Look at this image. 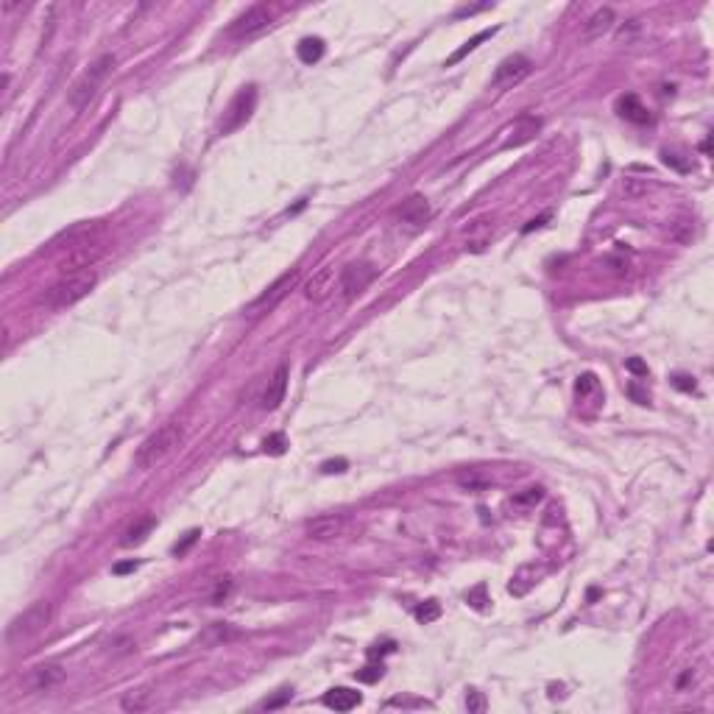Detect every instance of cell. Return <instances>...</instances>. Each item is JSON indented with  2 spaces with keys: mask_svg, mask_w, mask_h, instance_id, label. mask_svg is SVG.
I'll list each match as a JSON object with an SVG mask.
<instances>
[{
  "mask_svg": "<svg viewBox=\"0 0 714 714\" xmlns=\"http://www.w3.org/2000/svg\"><path fill=\"white\" fill-rule=\"evenodd\" d=\"M184 438V427L179 421H167L162 424L157 433H151L134 452V466L137 469H154L157 464H162Z\"/></svg>",
  "mask_w": 714,
  "mask_h": 714,
  "instance_id": "6da1fadb",
  "label": "cell"
},
{
  "mask_svg": "<svg viewBox=\"0 0 714 714\" xmlns=\"http://www.w3.org/2000/svg\"><path fill=\"white\" fill-rule=\"evenodd\" d=\"M98 276L95 271H79V274H65L59 282H53L48 291H45V305L51 310H65V307H73L76 302H81L92 288H95Z\"/></svg>",
  "mask_w": 714,
  "mask_h": 714,
  "instance_id": "7a4b0ae2",
  "label": "cell"
},
{
  "mask_svg": "<svg viewBox=\"0 0 714 714\" xmlns=\"http://www.w3.org/2000/svg\"><path fill=\"white\" fill-rule=\"evenodd\" d=\"M115 70V56L112 53H103V56H98L87 70H84V76H81L76 84H73V89H70V103H73V109H84V106H89V101L95 98V92L101 89V84L106 81V76Z\"/></svg>",
  "mask_w": 714,
  "mask_h": 714,
  "instance_id": "3957f363",
  "label": "cell"
},
{
  "mask_svg": "<svg viewBox=\"0 0 714 714\" xmlns=\"http://www.w3.org/2000/svg\"><path fill=\"white\" fill-rule=\"evenodd\" d=\"M53 620V606L48 600H37L34 606H28L23 614H17L8 628H6V639L8 642H23V639H31V636L42 634Z\"/></svg>",
  "mask_w": 714,
  "mask_h": 714,
  "instance_id": "277c9868",
  "label": "cell"
},
{
  "mask_svg": "<svg viewBox=\"0 0 714 714\" xmlns=\"http://www.w3.org/2000/svg\"><path fill=\"white\" fill-rule=\"evenodd\" d=\"M254 109H257V87L248 84V87H243L238 95L232 98V103L227 109V117L221 123V134H232V132H238L240 126H246L251 120Z\"/></svg>",
  "mask_w": 714,
  "mask_h": 714,
  "instance_id": "5b68a950",
  "label": "cell"
},
{
  "mask_svg": "<svg viewBox=\"0 0 714 714\" xmlns=\"http://www.w3.org/2000/svg\"><path fill=\"white\" fill-rule=\"evenodd\" d=\"M377 276V268L371 262H349L343 271H340V279H338V288H340V296L346 302H352L355 296H360Z\"/></svg>",
  "mask_w": 714,
  "mask_h": 714,
  "instance_id": "8992f818",
  "label": "cell"
},
{
  "mask_svg": "<svg viewBox=\"0 0 714 714\" xmlns=\"http://www.w3.org/2000/svg\"><path fill=\"white\" fill-rule=\"evenodd\" d=\"M271 20H274L271 6H265V3L251 6V8H246L238 20L229 25V34H232L235 39H251V37L262 34V31L271 25Z\"/></svg>",
  "mask_w": 714,
  "mask_h": 714,
  "instance_id": "52a82bcc",
  "label": "cell"
},
{
  "mask_svg": "<svg viewBox=\"0 0 714 714\" xmlns=\"http://www.w3.org/2000/svg\"><path fill=\"white\" fill-rule=\"evenodd\" d=\"M530 70H533V62H530L528 56L514 53V56H508V59H502V62L497 65L491 84L499 87V89H502V87H516L519 81H525L530 76Z\"/></svg>",
  "mask_w": 714,
  "mask_h": 714,
  "instance_id": "ba28073f",
  "label": "cell"
},
{
  "mask_svg": "<svg viewBox=\"0 0 714 714\" xmlns=\"http://www.w3.org/2000/svg\"><path fill=\"white\" fill-rule=\"evenodd\" d=\"M62 681H65V670L59 664H39V667L28 670V675L23 678V687L28 692H51Z\"/></svg>",
  "mask_w": 714,
  "mask_h": 714,
  "instance_id": "9c48e42d",
  "label": "cell"
},
{
  "mask_svg": "<svg viewBox=\"0 0 714 714\" xmlns=\"http://www.w3.org/2000/svg\"><path fill=\"white\" fill-rule=\"evenodd\" d=\"M296 276H299L296 271H291V274L279 276V279H276V282H274V285H271V288H268V291H265V293H262V296H260V299L248 307V316H260V313H268L271 307H276V302H279V299H285V293L296 285Z\"/></svg>",
  "mask_w": 714,
  "mask_h": 714,
  "instance_id": "30bf717a",
  "label": "cell"
},
{
  "mask_svg": "<svg viewBox=\"0 0 714 714\" xmlns=\"http://www.w3.org/2000/svg\"><path fill=\"white\" fill-rule=\"evenodd\" d=\"M103 254V248L98 246V243H89V240H84L79 246H73V251L62 260V271L65 274H79V271H89L92 268V262L98 260Z\"/></svg>",
  "mask_w": 714,
  "mask_h": 714,
  "instance_id": "8fae6325",
  "label": "cell"
},
{
  "mask_svg": "<svg viewBox=\"0 0 714 714\" xmlns=\"http://www.w3.org/2000/svg\"><path fill=\"white\" fill-rule=\"evenodd\" d=\"M343 516L338 514H321L316 519L307 522V536L316 539V542H329V539H338L343 533Z\"/></svg>",
  "mask_w": 714,
  "mask_h": 714,
  "instance_id": "7c38bea8",
  "label": "cell"
},
{
  "mask_svg": "<svg viewBox=\"0 0 714 714\" xmlns=\"http://www.w3.org/2000/svg\"><path fill=\"white\" fill-rule=\"evenodd\" d=\"M399 221L407 224L410 229H419L430 221V204L424 196H410L402 207H399Z\"/></svg>",
  "mask_w": 714,
  "mask_h": 714,
  "instance_id": "4fadbf2b",
  "label": "cell"
},
{
  "mask_svg": "<svg viewBox=\"0 0 714 714\" xmlns=\"http://www.w3.org/2000/svg\"><path fill=\"white\" fill-rule=\"evenodd\" d=\"M335 291V268L332 265H324L313 274V279L305 285V296L310 302H324L329 293Z\"/></svg>",
  "mask_w": 714,
  "mask_h": 714,
  "instance_id": "5bb4252c",
  "label": "cell"
},
{
  "mask_svg": "<svg viewBox=\"0 0 714 714\" xmlns=\"http://www.w3.org/2000/svg\"><path fill=\"white\" fill-rule=\"evenodd\" d=\"M539 129H542V120H539V117H530V115L519 117V120L511 126V132H508V137H505L502 148H516V146L530 143V140L536 137V132H539Z\"/></svg>",
  "mask_w": 714,
  "mask_h": 714,
  "instance_id": "9a60e30c",
  "label": "cell"
},
{
  "mask_svg": "<svg viewBox=\"0 0 714 714\" xmlns=\"http://www.w3.org/2000/svg\"><path fill=\"white\" fill-rule=\"evenodd\" d=\"M464 238H466V248L469 251H483L491 243V238H494V221L491 218H477V221H472L464 229Z\"/></svg>",
  "mask_w": 714,
  "mask_h": 714,
  "instance_id": "2e32d148",
  "label": "cell"
},
{
  "mask_svg": "<svg viewBox=\"0 0 714 714\" xmlns=\"http://www.w3.org/2000/svg\"><path fill=\"white\" fill-rule=\"evenodd\" d=\"M285 391H288V366L282 363V366L274 371V377L268 380V388H265V394H262V407H265V410H276V407L282 404V399H285Z\"/></svg>",
  "mask_w": 714,
  "mask_h": 714,
  "instance_id": "e0dca14e",
  "label": "cell"
},
{
  "mask_svg": "<svg viewBox=\"0 0 714 714\" xmlns=\"http://www.w3.org/2000/svg\"><path fill=\"white\" fill-rule=\"evenodd\" d=\"M360 692H355V689H349V687H335V689H329L326 695H324V703L329 706V709H335V712H352V709H357L360 706Z\"/></svg>",
  "mask_w": 714,
  "mask_h": 714,
  "instance_id": "ac0fdd59",
  "label": "cell"
},
{
  "mask_svg": "<svg viewBox=\"0 0 714 714\" xmlns=\"http://www.w3.org/2000/svg\"><path fill=\"white\" fill-rule=\"evenodd\" d=\"M611 25H614V8H600V11H594L586 23H583V39L586 42H592V39H597V37H603L606 31H611Z\"/></svg>",
  "mask_w": 714,
  "mask_h": 714,
  "instance_id": "d6986e66",
  "label": "cell"
},
{
  "mask_svg": "<svg viewBox=\"0 0 714 714\" xmlns=\"http://www.w3.org/2000/svg\"><path fill=\"white\" fill-rule=\"evenodd\" d=\"M617 109H620V115H623L625 120H631V123H650V112L644 109V103H642L636 95H623L620 103H617Z\"/></svg>",
  "mask_w": 714,
  "mask_h": 714,
  "instance_id": "ffe728a7",
  "label": "cell"
},
{
  "mask_svg": "<svg viewBox=\"0 0 714 714\" xmlns=\"http://www.w3.org/2000/svg\"><path fill=\"white\" fill-rule=\"evenodd\" d=\"M154 703V692L151 689H132V692H126L123 695V701H120V706H123V712H146L148 706Z\"/></svg>",
  "mask_w": 714,
  "mask_h": 714,
  "instance_id": "44dd1931",
  "label": "cell"
},
{
  "mask_svg": "<svg viewBox=\"0 0 714 714\" xmlns=\"http://www.w3.org/2000/svg\"><path fill=\"white\" fill-rule=\"evenodd\" d=\"M154 525H157V519H154V516H146V519H140L137 525H132V528L126 530V536H123V544H126V547H137V544H143V542L148 539V533L154 530Z\"/></svg>",
  "mask_w": 714,
  "mask_h": 714,
  "instance_id": "7402d4cb",
  "label": "cell"
},
{
  "mask_svg": "<svg viewBox=\"0 0 714 714\" xmlns=\"http://www.w3.org/2000/svg\"><path fill=\"white\" fill-rule=\"evenodd\" d=\"M494 34H497V28H485V31H480V34H475V37H472V39H466V42H464V45H461V48H458V51H455V53H452V56H450V59H447V68H452V65H458V62H461V59H464V56H469V53H472V51H475V48H477V45H480V42H485V39H491V37H494Z\"/></svg>",
  "mask_w": 714,
  "mask_h": 714,
  "instance_id": "603a6c76",
  "label": "cell"
},
{
  "mask_svg": "<svg viewBox=\"0 0 714 714\" xmlns=\"http://www.w3.org/2000/svg\"><path fill=\"white\" fill-rule=\"evenodd\" d=\"M324 56V39H318V37H307V39H302L299 42V59L305 62V65H313Z\"/></svg>",
  "mask_w": 714,
  "mask_h": 714,
  "instance_id": "cb8c5ba5",
  "label": "cell"
},
{
  "mask_svg": "<svg viewBox=\"0 0 714 714\" xmlns=\"http://www.w3.org/2000/svg\"><path fill=\"white\" fill-rule=\"evenodd\" d=\"M413 614H416V620H419V623H424V625H427V623H435V620L441 617V606H438L435 600H427V603H421Z\"/></svg>",
  "mask_w": 714,
  "mask_h": 714,
  "instance_id": "d4e9b609",
  "label": "cell"
},
{
  "mask_svg": "<svg viewBox=\"0 0 714 714\" xmlns=\"http://www.w3.org/2000/svg\"><path fill=\"white\" fill-rule=\"evenodd\" d=\"M265 452H271V455H282L285 452V447H288V438L282 435V433H274V435H268L265 438Z\"/></svg>",
  "mask_w": 714,
  "mask_h": 714,
  "instance_id": "484cf974",
  "label": "cell"
},
{
  "mask_svg": "<svg viewBox=\"0 0 714 714\" xmlns=\"http://www.w3.org/2000/svg\"><path fill=\"white\" fill-rule=\"evenodd\" d=\"M575 391H578L580 397H586V394L597 391V377H594V374H583V377H578V383H575Z\"/></svg>",
  "mask_w": 714,
  "mask_h": 714,
  "instance_id": "4316f807",
  "label": "cell"
},
{
  "mask_svg": "<svg viewBox=\"0 0 714 714\" xmlns=\"http://www.w3.org/2000/svg\"><path fill=\"white\" fill-rule=\"evenodd\" d=\"M383 678V664L380 667H363V670H357V681H363V684H374V681H380Z\"/></svg>",
  "mask_w": 714,
  "mask_h": 714,
  "instance_id": "83f0119b",
  "label": "cell"
},
{
  "mask_svg": "<svg viewBox=\"0 0 714 714\" xmlns=\"http://www.w3.org/2000/svg\"><path fill=\"white\" fill-rule=\"evenodd\" d=\"M542 499V488H528L525 494H516L514 497V505H533Z\"/></svg>",
  "mask_w": 714,
  "mask_h": 714,
  "instance_id": "f1b7e54d",
  "label": "cell"
},
{
  "mask_svg": "<svg viewBox=\"0 0 714 714\" xmlns=\"http://www.w3.org/2000/svg\"><path fill=\"white\" fill-rule=\"evenodd\" d=\"M134 650V642L132 639H115L112 644H109V653L112 656H126V653H132Z\"/></svg>",
  "mask_w": 714,
  "mask_h": 714,
  "instance_id": "f546056e",
  "label": "cell"
},
{
  "mask_svg": "<svg viewBox=\"0 0 714 714\" xmlns=\"http://www.w3.org/2000/svg\"><path fill=\"white\" fill-rule=\"evenodd\" d=\"M229 589H232V580L229 578H221L218 580V586H215V594H212V603H221L227 594H229Z\"/></svg>",
  "mask_w": 714,
  "mask_h": 714,
  "instance_id": "4dcf8cb0",
  "label": "cell"
},
{
  "mask_svg": "<svg viewBox=\"0 0 714 714\" xmlns=\"http://www.w3.org/2000/svg\"><path fill=\"white\" fill-rule=\"evenodd\" d=\"M466 709L469 712H483L485 709V701H483V695L480 692H469V698H466Z\"/></svg>",
  "mask_w": 714,
  "mask_h": 714,
  "instance_id": "1f68e13d",
  "label": "cell"
},
{
  "mask_svg": "<svg viewBox=\"0 0 714 714\" xmlns=\"http://www.w3.org/2000/svg\"><path fill=\"white\" fill-rule=\"evenodd\" d=\"M661 159H664L667 165L678 167L681 173H687V170H689V165H687V162H681V159H678V154H672V151H661Z\"/></svg>",
  "mask_w": 714,
  "mask_h": 714,
  "instance_id": "d6a6232c",
  "label": "cell"
},
{
  "mask_svg": "<svg viewBox=\"0 0 714 714\" xmlns=\"http://www.w3.org/2000/svg\"><path fill=\"white\" fill-rule=\"evenodd\" d=\"M198 536H201V533H198V530H190V533H187V536H184V542H181V544H176V547H173V553H176V556H181V553H184V550H187V547H190V544H196V539H198Z\"/></svg>",
  "mask_w": 714,
  "mask_h": 714,
  "instance_id": "836d02e7",
  "label": "cell"
},
{
  "mask_svg": "<svg viewBox=\"0 0 714 714\" xmlns=\"http://www.w3.org/2000/svg\"><path fill=\"white\" fill-rule=\"evenodd\" d=\"M346 469V461L343 458H338V461H326L324 466H321V472L324 475H332V472H343Z\"/></svg>",
  "mask_w": 714,
  "mask_h": 714,
  "instance_id": "e575fe53",
  "label": "cell"
},
{
  "mask_svg": "<svg viewBox=\"0 0 714 714\" xmlns=\"http://www.w3.org/2000/svg\"><path fill=\"white\" fill-rule=\"evenodd\" d=\"M285 701H291V689H282V695H276L274 701H265V709H276V706H282Z\"/></svg>",
  "mask_w": 714,
  "mask_h": 714,
  "instance_id": "d590c367",
  "label": "cell"
},
{
  "mask_svg": "<svg viewBox=\"0 0 714 714\" xmlns=\"http://www.w3.org/2000/svg\"><path fill=\"white\" fill-rule=\"evenodd\" d=\"M672 383H675L681 391H695V383H689V377H684V374H678Z\"/></svg>",
  "mask_w": 714,
  "mask_h": 714,
  "instance_id": "8d00e7d4",
  "label": "cell"
},
{
  "mask_svg": "<svg viewBox=\"0 0 714 714\" xmlns=\"http://www.w3.org/2000/svg\"><path fill=\"white\" fill-rule=\"evenodd\" d=\"M140 563L137 561H126V563H115V575H126V572H132V569H137Z\"/></svg>",
  "mask_w": 714,
  "mask_h": 714,
  "instance_id": "74e56055",
  "label": "cell"
},
{
  "mask_svg": "<svg viewBox=\"0 0 714 714\" xmlns=\"http://www.w3.org/2000/svg\"><path fill=\"white\" fill-rule=\"evenodd\" d=\"M483 8H488V3H480V6H469V8H461L455 17H469V14H477V11H483Z\"/></svg>",
  "mask_w": 714,
  "mask_h": 714,
  "instance_id": "f35d334b",
  "label": "cell"
},
{
  "mask_svg": "<svg viewBox=\"0 0 714 714\" xmlns=\"http://www.w3.org/2000/svg\"><path fill=\"white\" fill-rule=\"evenodd\" d=\"M628 369H631L634 374H647V366H644L642 360H636V357L634 360H628Z\"/></svg>",
  "mask_w": 714,
  "mask_h": 714,
  "instance_id": "ab89813d",
  "label": "cell"
},
{
  "mask_svg": "<svg viewBox=\"0 0 714 714\" xmlns=\"http://www.w3.org/2000/svg\"><path fill=\"white\" fill-rule=\"evenodd\" d=\"M544 221H550V215H542V218H536V221H530L528 227H525V232H533V229H539V227H544Z\"/></svg>",
  "mask_w": 714,
  "mask_h": 714,
  "instance_id": "60d3db41",
  "label": "cell"
}]
</instances>
